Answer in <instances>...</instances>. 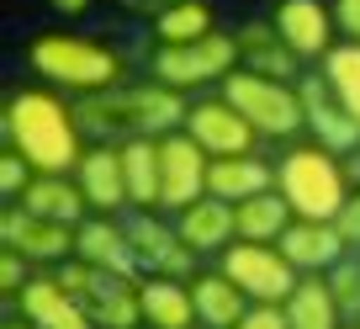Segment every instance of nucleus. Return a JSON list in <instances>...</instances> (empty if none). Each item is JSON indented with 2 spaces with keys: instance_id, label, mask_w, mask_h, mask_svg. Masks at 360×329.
<instances>
[{
  "instance_id": "obj_1",
  "label": "nucleus",
  "mask_w": 360,
  "mask_h": 329,
  "mask_svg": "<svg viewBox=\"0 0 360 329\" xmlns=\"http://www.w3.org/2000/svg\"><path fill=\"white\" fill-rule=\"evenodd\" d=\"M0 128H6V149L32 165L37 175H75L79 159H85V128H79L75 106L58 91H16L0 112Z\"/></svg>"
},
{
  "instance_id": "obj_2",
  "label": "nucleus",
  "mask_w": 360,
  "mask_h": 329,
  "mask_svg": "<svg viewBox=\"0 0 360 329\" xmlns=\"http://www.w3.org/2000/svg\"><path fill=\"white\" fill-rule=\"evenodd\" d=\"M75 117H79L85 133L127 144V138H169V133H186L191 106H186V96H180V91H169V85L148 80V85H117V91L85 96V101L75 106Z\"/></svg>"
},
{
  "instance_id": "obj_3",
  "label": "nucleus",
  "mask_w": 360,
  "mask_h": 329,
  "mask_svg": "<svg viewBox=\"0 0 360 329\" xmlns=\"http://www.w3.org/2000/svg\"><path fill=\"white\" fill-rule=\"evenodd\" d=\"M27 64L32 75L43 80L48 91H69V96H101V91H117L127 75L122 54L96 37H79V32H37L27 43Z\"/></svg>"
},
{
  "instance_id": "obj_4",
  "label": "nucleus",
  "mask_w": 360,
  "mask_h": 329,
  "mask_svg": "<svg viewBox=\"0 0 360 329\" xmlns=\"http://www.w3.org/2000/svg\"><path fill=\"white\" fill-rule=\"evenodd\" d=\"M276 192L286 197V207L297 218L334 223L339 207L349 202V165H339V154H328L318 144H297L276 165Z\"/></svg>"
},
{
  "instance_id": "obj_5",
  "label": "nucleus",
  "mask_w": 360,
  "mask_h": 329,
  "mask_svg": "<svg viewBox=\"0 0 360 329\" xmlns=\"http://www.w3.org/2000/svg\"><path fill=\"white\" fill-rule=\"evenodd\" d=\"M223 101L259 138H297L307 128L302 85H286V80H265V75H249V69H233L223 80Z\"/></svg>"
},
{
  "instance_id": "obj_6",
  "label": "nucleus",
  "mask_w": 360,
  "mask_h": 329,
  "mask_svg": "<svg viewBox=\"0 0 360 329\" xmlns=\"http://www.w3.org/2000/svg\"><path fill=\"white\" fill-rule=\"evenodd\" d=\"M58 282L64 292L96 318V329H143V297H138V282L112 271H96L85 261H64L58 266Z\"/></svg>"
},
{
  "instance_id": "obj_7",
  "label": "nucleus",
  "mask_w": 360,
  "mask_h": 329,
  "mask_svg": "<svg viewBox=\"0 0 360 329\" xmlns=\"http://www.w3.org/2000/svg\"><path fill=\"white\" fill-rule=\"evenodd\" d=\"M148 69H154L159 85H169L180 96L202 91V85H223L238 69V43H233V32H207L202 43H175V48L159 43Z\"/></svg>"
},
{
  "instance_id": "obj_8",
  "label": "nucleus",
  "mask_w": 360,
  "mask_h": 329,
  "mask_svg": "<svg viewBox=\"0 0 360 329\" xmlns=\"http://www.w3.org/2000/svg\"><path fill=\"white\" fill-rule=\"evenodd\" d=\"M217 271H223L249 303H286V297L297 292V282H302L276 244H244V239L223 250Z\"/></svg>"
},
{
  "instance_id": "obj_9",
  "label": "nucleus",
  "mask_w": 360,
  "mask_h": 329,
  "mask_svg": "<svg viewBox=\"0 0 360 329\" xmlns=\"http://www.w3.org/2000/svg\"><path fill=\"white\" fill-rule=\"evenodd\" d=\"M127 234H133V250H138V266L143 276H175V282H191L196 276V250L180 239L175 223H159L154 213H127L122 218Z\"/></svg>"
},
{
  "instance_id": "obj_10",
  "label": "nucleus",
  "mask_w": 360,
  "mask_h": 329,
  "mask_svg": "<svg viewBox=\"0 0 360 329\" xmlns=\"http://www.w3.org/2000/svg\"><path fill=\"white\" fill-rule=\"evenodd\" d=\"M0 244L16 250V255H27L32 266L75 261V228H69V223H48V218H32L22 202H6V213H0Z\"/></svg>"
},
{
  "instance_id": "obj_11",
  "label": "nucleus",
  "mask_w": 360,
  "mask_h": 329,
  "mask_svg": "<svg viewBox=\"0 0 360 329\" xmlns=\"http://www.w3.org/2000/svg\"><path fill=\"white\" fill-rule=\"evenodd\" d=\"M159 170H165V197H159V207L186 213L191 202H202V197H207L212 154H207L191 133H169V138H159Z\"/></svg>"
},
{
  "instance_id": "obj_12",
  "label": "nucleus",
  "mask_w": 360,
  "mask_h": 329,
  "mask_svg": "<svg viewBox=\"0 0 360 329\" xmlns=\"http://www.w3.org/2000/svg\"><path fill=\"white\" fill-rule=\"evenodd\" d=\"M75 261L96 266V271H112V276H127V282H143V266H138V250H133V234H127L122 218H101L90 213L85 223L75 228Z\"/></svg>"
},
{
  "instance_id": "obj_13",
  "label": "nucleus",
  "mask_w": 360,
  "mask_h": 329,
  "mask_svg": "<svg viewBox=\"0 0 360 329\" xmlns=\"http://www.w3.org/2000/svg\"><path fill=\"white\" fill-rule=\"evenodd\" d=\"M270 22H276V32H281V43L292 48L297 58H328L334 54V6H323V0H276V11H270Z\"/></svg>"
},
{
  "instance_id": "obj_14",
  "label": "nucleus",
  "mask_w": 360,
  "mask_h": 329,
  "mask_svg": "<svg viewBox=\"0 0 360 329\" xmlns=\"http://www.w3.org/2000/svg\"><path fill=\"white\" fill-rule=\"evenodd\" d=\"M302 106H307V133H313L318 149H328V154H360V123L328 91L323 75L302 80Z\"/></svg>"
},
{
  "instance_id": "obj_15",
  "label": "nucleus",
  "mask_w": 360,
  "mask_h": 329,
  "mask_svg": "<svg viewBox=\"0 0 360 329\" xmlns=\"http://www.w3.org/2000/svg\"><path fill=\"white\" fill-rule=\"evenodd\" d=\"M186 133H191L212 159L255 154V138H259L255 128H249L244 117H238L233 106L223 101V96H212V101H196V106H191V117H186Z\"/></svg>"
},
{
  "instance_id": "obj_16",
  "label": "nucleus",
  "mask_w": 360,
  "mask_h": 329,
  "mask_svg": "<svg viewBox=\"0 0 360 329\" xmlns=\"http://www.w3.org/2000/svg\"><path fill=\"white\" fill-rule=\"evenodd\" d=\"M276 250L292 261V271H297V276H328L339 261H345V255H355L334 223H307V218H297V223L286 228Z\"/></svg>"
},
{
  "instance_id": "obj_17",
  "label": "nucleus",
  "mask_w": 360,
  "mask_h": 329,
  "mask_svg": "<svg viewBox=\"0 0 360 329\" xmlns=\"http://www.w3.org/2000/svg\"><path fill=\"white\" fill-rule=\"evenodd\" d=\"M75 181H79V192H85L90 213L117 218L122 207H133V197H127V175H122V149H117V144L85 149V159H79Z\"/></svg>"
},
{
  "instance_id": "obj_18",
  "label": "nucleus",
  "mask_w": 360,
  "mask_h": 329,
  "mask_svg": "<svg viewBox=\"0 0 360 329\" xmlns=\"http://www.w3.org/2000/svg\"><path fill=\"white\" fill-rule=\"evenodd\" d=\"M16 314H22L27 324H37V329H96V318L64 292L58 276H32L27 292L16 297Z\"/></svg>"
},
{
  "instance_id": "obj_19",
  "label": "nucleus",
  "mask_w": 360,
  "mask_h": 329,
  "mask_svg": "<svg viewBox=\"0 0 360 329\" xmlns=\"http://www.w3.org/2000/svg\"><path fill=\"white\" fill-rule=\"evenodd\" d=\"M175 228L196 255H223L228 244H238V213L233 202H217V197H202L186 213H175Z\"/></svg>"
},
{
  "instance_id": "obj_20",
  "label": "nucleus",
  "mask_w": 360,
  "mask_h": 329,
  "mask_svg": "<svg viewBox=\"0 0 360 329\" xmlns=\"http://www.w3.org/2000/svg\"><path fill=\"white\" fill-rule=\"evenodd\" d=\"M238 43V69H249V75H265V80H286L292 85L297 64L302 58L292 54V48L281 43V32H276V22H244L233 32Z\"/></svg>"
},
{
  "instance_id": "obj_21",
  "label": "nucleus",
  "mask_w": 360,
  "mask_h": 329,
  "mask_svg": "<svg viewBox=\"0 0 360 329\" xmlns=\"http://www.w3.org/2000/svg\"><path fill=\"white\" fill-rule=\"evenodd\" d=\"M276 192V165L259 154H233V159H212L207 170V197L217 202H249V197H265Z\"/></svg>"
},
{
  "instance_id": "obj_22",
  "label": "nucleus",
  "mask_w": 360,
  "mask_h": 329,
  "mask_svg": "<svg viewBox=\"0 0 360 329\" xmlns=\"http://www.w3.org/2000/svg\"><path fill=\"white\" fill-rule=\"evenodd\" d=\"M138 297H143V324L148 329H196L191 282H175V276H143V282H138Z\"/></svg>"
},
{
  "instance_id": "obj_23",
  "label": "nucleus",
  "mask_w": 360,
  "mask_h": 329,
  "mask_svg": "<svg viewBox=\"0 0 360 329\" xmlns=\"http://www.w3.org/2000/svg\"><path fill=\"white\" fill-rule=\"evenodd\" d=\"M22 207H27L32 218L69 223V228H79V223L90 218V202H85V192H79L75 175H32V186H27Z\"/></svg>"
},
{
  "instance_id": "obj_24",
  "label": "nucleus",
  "mask_w": 360,
  "mask_h": 329,
  "mask_svg": "<svg viewBox=\"0 0 360 329\" xmlns=\"http://www.w3.org/2000/svg\"><path fill=\"white\" fill-rule=\"evenodd\" d=\"M191 297H196V324L202 329H238V318L255 308L223 271H196L191 276Z\"/></svg>"
},
{
  "instance_id": "obj_25",
  "label": "nucleus",
  "mask_w": 360,
  "mask_h": 329,
  "mask_svg": "<svg viewBox=\"0 0 360 329\" xmlns=\"http://www.w3.org/2000/svg\"><path fill=\"white\" fill-rule=\"evenodd\" d=\"M122 149V175H127V197L138 213H154L165 197V170H159V138H127Z\"/></svg>"
},
{
  "instance_id": "obj_26",
  "label": "nucleus",
  "mask_w": 360,
  "mask_h": 329,
  "mask_svg": "<svg viewBox=\"0 0 360 329\" xmlns=\"http://www.w3.org/2000/svg\"><path fill=\"white\" fill-rule=\"evenodd\" d=\"M233 213H238V239H244V244H281V234L297 223V213L286 207L281 192L249 197V202H238Z\"/></svg>"
},
{
  "instance_id": "obj_27",
  "label": "nucleus",
  "mask_w": 360,
  "mask_h": 329,
  "mask_svg": "<svg viewBox=\"0 0 360 329\" xmlns=\"http://www.w3.org/2000/svg\"><path fill=\"white\" fill-rule=\"evenodd\" d=\"M281 308H286V329H345V314H339L323 276H302Z\"/></svg>"
},
{
  "instance_id": "obj_28",
  "label": "nucleus",
  "mask_w": 360,
  "mask_h": 329,
  "mask_svg": "<svg viewBox=\"0 0 360 329\" xmlns=\"http://www.w3.org/2000/svg\"><path fill=\"white\" fill-rule=\"evenodd\" d=\"M207 32H217V16H212V6L207 0H186V6H175V11H165L154 22V37L165 48H175V43H202Z\"/></svg>"
},
{
  "instance_id": "obj_29",
  "label": "nucleus",
  "mask_w": 360,
  "mask_h": 329,
  "mask_svg": "<svg viewBox=\"0 0 360 329\" xmlns=\"http://www.w3.org/2000/svg\"><path fill=\"white\" fill-rule=\"evenodd\" d=\"M323 80H328V91L345 101V112L360 123V43H339L323 58Z\"/></svg>"
},
{
  "instance_id": "obj_30",
  "label": "nucleus",
  "mask_w": 360,
  "mask_h": 329,
  "mask_svg": "<svg viewBox=\"0 0 360 329\" xmlns=\"http://www.w3.org/2000/svg\"><path fill=\"white\" fill-rule=\"evenodd\" d=\"M323 282H328V292H334L339 314H345V318H360V255H345V261H339Z\"/></svg>"
},
{
  "instance_id": "obj_31",
  "label": "nucleus",
  "mask_w": 360,
  "mask_h": 329,
  "mask_svg": "<svg viewBox=\"0 0 360 329\" xmlns=\"http://www.w3.org/2000/svg\"><path fill=\"white\" fill-rule=\"evenodd\" d=\"M32 175H37V170L16 154V149H6V154H0V197H6V202H22L27 186H32Z\"/></svg>"
},
{
  "instance_id": "obj_32",
  "label": "nucleus",
  "mask_w": 360,
  "mask_h": 329,
  "mask_svg": "<svg viewBox=\"0 0 360 329\" xmlns=\"http://www.w3.org/2000/svg\"><path fill=\"white\" fill-rule=\"evenodd\" d=\"M27 255H16V250H6L0 255V292H6V303H16V297L27 292V282H32V276H27Z\"/></svg>"
},
{
  "instance_id": "obj_33",
  "label": "nucleus",
  "mask_w": 360,
  "mask_h": 329,
  "mask_svg": "<svg viewBox=\"0 0 360 329\" xmlns=\"http://www.w3.org/2000/svg\"><path fill=\"white\" fill-rule=\"evenodd\" d=\"M238 329H286V308L281 303H255L238 318Z\"/></svg>"
},
{
  "instance_id": "obj_34",
  "label": "nucleus",
  "mask_w": 360,
  "mask_h": 329,
  "mask_svg": "<svg viewBox=\"0 0 360 329\" xmlns=\"http://www.w3.org/2000/svg\"><path fill=\"white\" fill-rule=\"evenodd\" d=\"M334 228H339V234H345V244H349V250H360V192H349V202L339 207Z\"/></svg>"
},
{
  "instance_id": "obj_35",
  "label": "nucleus",
  "mask_w": 360,
  "mask_h": 329,
  "mask_svg": "<svg viewBox=\"0 0 360 329\" xmlns=\"http://www.w3.org/2000/svg\"><path fill=\"white\" fill-rule=\"evenodd\" d=\"M334 27L345 43H360V0H334Z\"/></svg>"
},
{
  "instance_id": "obj_36",
  "label": "nucleus",
  "mask_w": 360,
  "mask_h": 329,
  "mask_svg": "<svg viewBox=\"0 0 360 329\" xmlns=\"http://www.w3.org/2000/svg\"><path fill=\"white\" fill-rule=\"evenodd\" d=\"M122 11H133V16H148V22H159L165 11H175V6H186V0H117Z\"/></svg>"
},
{
  "instance_id": "obj_37",
  "label": "nucleus",
  "mask_w": 360,
  "mask_h": 329,
  "mask_svg": "<svg viewBox=\"0 0 360 329\" xmlns=\"http://www.w3.org/2000/svg\"><path fill=\"white\" fill-rule=\"evenodd\" d=\"M48 6H53L58 16H85L90 11V0H48Z\"/></svg>"
},
{
  "instance_id": "obj_38",
  "label": "nucleus",
  "mask_w": 360,
  "mask_h": 329,
  "mask_svg": "<svg viewBox=\"0 0 360 329\" xmlns=\"http://www.w3.org/2000/svg\"><path fill=\"white\" fill-rule=\"evenodd\" d=\"M6 329H37V324H27V318H6Z\"/></svg>"
},
{
  "instance_id": "obj_39",
  "label": "nucleus",
  "mask_w": 360,
  "mask_h": 329,
  "mask_svg": "<svg viewBox=\"0 0 360 329\" xmlns=\"http://www.w3.org/2000/svg\"><path fill=\"white\" fill-rule=\"evenodd\" d=\"M345 329H349V324H345Z\"/></svg>"
}]
</instances>
